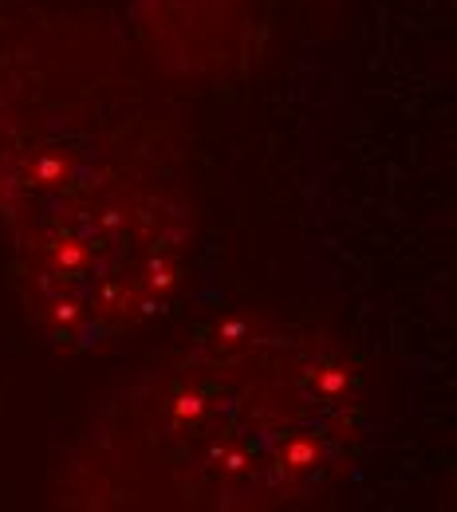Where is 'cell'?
Listing matches in <instances>:
<instances>
[{
    "instance_id": "cell-2",
    "label": "cell",
    "mask_w": 457,
    "mask_h": 512,
    "mask_svg": "<svg viewBox=\"0 0 457 512\" xmlns=\"http://www.w3.org/2000/svg\"><path fill=\"white\" fill-rule=\"evenodd\" d=\"M367 383L316 323L237 316L142 367L60 453L64 509H300L355 469Z\"/></svg>"
},
{
    "instance_id": "cell-3",
    "label": "cell",
    "mask_w": 457,
    "mask_h": 512,
    "mask_svg": "<svg viewBox=\"0 0 457 512\" xmlns=\"http://www.w3.org/2000/svg\"><path fill=\"white\" fill-rule=\"evenodd\" d=\"M257 12V0H158L154 20L146 24V32H154V40L142 48L146 56H154L162 48V60H154V67H162L170 60V52L178 48V40L186 36V28L194 24V36L186 40L178 64L197 67V64H225L237 56L233 32H241V24H249Z\"/></svg>"
},
{
    "instance_id": "cell-1",
    "label": "cell",
    "mask_w": 457,
    "mask_h": 512,
    "mask_svg": "<svg viewBox=\"0 0 457 512\" xmlns=\"http://www.w3.org/2000/svg\"><path fill=\"white\" fill-rule=\"evenodd\" d=\"M194 138L103 12L0 4V237L28 323L67 355L158 323L194 284Z\"/></svg>"
}]
</instances>
